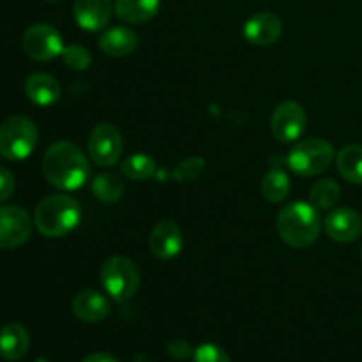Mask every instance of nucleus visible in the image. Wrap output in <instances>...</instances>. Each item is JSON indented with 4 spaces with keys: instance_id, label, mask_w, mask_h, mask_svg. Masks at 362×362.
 <instances>
[{
    "instance_id": "f257e3e1",
    "label": "nucleus",
    "mask_w": 362,
    "mask_h": 362,
    "mask_svg": "<svg viewBox=\"0 0 362 362\" xmlns=\"http://www.w3.org/2000/svg\"><path fill=\"white\" fill-rule=\"evenodd\" d=\"M42 173L52 186L62 191H74L87 182L90 166L76 145L69 141H57L45 152Z\"/></svg>"
},
{
    "instance_id": "f03ea898",
    "label": "nucleus",
    "mask_w": 362,
    "mask_h": 362,
    "mask_svg": "<svg viewBox=\"0 0 362 362\" xmlns=\"http://www.w3.org/2000/svg\"><path fill=\"white\" fill-rule=\"evenodd\" d=\"M278 233L290 247L306 250L315 244L322 232V218L318 209L306 202H293L279 211L276 219Z\"/></svg>"
},
{
    "instance_id": "7ed1b4c3",
    "label": "nucleus",
    "mask_w": 362,
    "mask_h": 362,
    "mask_svg": "<svg viewBox=\"0 0 362 362\" xmlns=\"http://www.w3.org/2000/svg\"><path fill=\"white\" fill-rule=\"evenodd\" d=\"M81 219L80 204L67 194H49L37 205L34 225L39 233L49 239L67 235Z\"/></svg>"
},
{
    "instance_id": "20e7f679",
    "label": "nucleus",
    "mask_w": 362,
    "mask_h": 362,
    "mask_svg": "<svg viewBox=\"0 0 362 362\" xmlns=\"http://www.w3.org/2000/svg\"><path fill=\"white\" fill-rule=\"evenodd\" d=\"M35 124L25 115H13L0 124V156L9 161H23L37 147Z\"/></svg>"
},
{
    "instance_id": "39448f33",
    "label": "nucleus",
    "mask_w": 362,
    "mask_h": 362,
    "mask_svg": "<svg viewBox=\"0 0 362 362\" xmlns=\"http://www.w3.org/2000/svg\"><path fill=\"white\" fill-rule=\"evenodd\" d=\"M334 159V147L324 138H306L288 154V166L296 175L313 177L325 172Z\"/></svg>"
},
{
    "instance_id": "423d86ee",
    "label": "nucleus",
    "mask_w": 362,
    "mask_h": 362,
    "mask_svg": "<svg viewBox=\"0 0 362 362\" xmlns=\"http://www.w3.org/2000/svg\"><path fill=\"white\" fill-rule=\"evenodd\" d=\"M140 271L126 257H112L101 267V283L106 292L117 300L126 303L140 288Z\"/></svg>"
},
{
    "instance_id": "0eeeda50",
    "label": "nucleus",
    "mask_w": 362,
    "mask_h": 362,
    "mask_svg": "<svg viewBox=\"0 0 362 362\" xmlns=\"http://www.w3.org/2000/svg\"><path fill=\"white\" fill-rule=\"evenodd\" d=\"M23 52L30 59L39 60V62H48V60L62 55V35L59 34L55 27L48 23L32 25L23 34Z\"/></svg>"
},
{
    "instance_id": "6e6552de",
    "label": "nucleus",
    "mask_w": 362,
    "mask_h": 362,
    "mask_svg": "<svg viewBox=\"0 0 362 362\" xmlns=\"http://www.w3.org/2000/svg\"><path fill=\"white\" fill-rule=\"evenodd\" d=\"M122 148V136L113 124H98L88 136V154L98 166L117 165Z\"/></svg>"
},
{
    "instance_id": "1a4fd4ad",
    "label": "nucleus",
    "mask_w": 362,
    "mask_h": 362,
    "mask_svg": "<svg viewBox=\"0 0 362 362\" xmlns=\"http://www.w3.org/2000/svg\"><path fill=\"white\" fill-rule=\"evenodd\" d=\"M308 126V115L296 101H285L276 106L271 117V129L276 140L290 144L303 136Z\"/></svg>"
},
{
    "instance_id": "9d476101",
    "label": "nucleus",
    "mask_w": 362,
    "mask_h": 362,
    "mask_svg": "<svg viewBox=\"0 0 362 362\" xmlns=\"http://www.w3.org/2000/svg\"><path fill=\"white\" fill-rule=\"evenodd\" d=\"M32 233V219L25 209L18 205L0 207V250H16L28 240Z\"/></svg>"
},
{
    "instance_id": "9b49d317",
    "label": "nucleus",
    "mask_w": 362,
    "mask_h": 362,
    "mask_svg": "<svg viewBox=\"0 0 362 362\" xmlns=\"http://www.w3.org/2000/svg\"><path fill=\"white\" fill-rule=\"evenodd\" d=\"M184 246V237L182 230L179 228L175 221H159L154 226L151 233V239H148V247H151L152 255L158 257L159 260H170V258H175L180 253Z\"/></svg>"
},
{
    "instance_id": "f8f14e48",
    "label": "nucleus",
    "mask_w": 362,
    "mask_h": 362,
    "mask_svg": "<svg viewBox=\"0 0 362 362\" xmlns=\"http://www.w3.org/2000/svg\"><path fill=\"white\" fill-rule=\"evenodd\" d=\"M325 232L336 243H354L362 233V218L350 207L334 209L325 218Z\"/></svg>"
},
{
    "instance_id": "ddd939ff",
    "label": "nucleus",
    "mask_w": 362,
    "mask_h": 362,
    "mask_svg": "<svg viewBox=\"0 0 362 362\" xmlns=\"http://www.w3.org/2000/svg\"><path fill=\"white\" fill-rule=\"evenodd\" d=\"M283 32V21L274 13H257L244 25V37L257 46L274 45Z\"/></svg>"
},
{
    "instance_id": "4468645a",
    "label": "nucleus",
    "mask_w": 362,
    "mask_h": 362,
    "mask_svg": "<svg viewBox=\"0 0 362 362\" xmlns=\"http://www.w3.org/2000/svg\"><path fill=\"white\" fill-rule=\"evenodd\" d=\"M74 20L83 30L105 28L112 18V0H74Z\"/></svg>"
},
{
    "instance_id": "2eb2a0df",
    "label": "nucleus",
    "mask_w": 362,
    "mask_h": 362,
    "mask_svg": "<svg viewBox=\"0 0 362 362\" xmlns=\"http://www.w3.org/2000/svg\"><path fill=\"white\" fill-rule=\"evenodd\" d=\"M112 311L110 300L98 290H81L73 299V313L78 320L87 324H98L103 322Z\"/></svg>"
},
{
    "instance_id": "dca6fc26",
    "label": "nucleus",
    "mask_w": 362,
    "mask_h": 362,
    "mask_svg": "<svg viewBox=\"0 0 362 362\" xmlns=\"http://www.w3.org/2000/svg\"><path fill=\"white\" fill-rule=\"evenodd\" d=\"M30 349V336L21 324H7L0 331V357L4 361H20Z\"/></svg>"
},
{
    "instance_id": "f3484780",
    "label": "nucleus",
    "mask_w": 362,
    "mask_h": 362,
    "mask_svg": "<svg viewBox=\"0 0 362 362\" xmlns=\"http://www.w3.org/2000/svg\"><path fill=\"white\" fill-rule=\"evenodd\" d=\"M25 94L34 105L52 106L60 99V85L52 74L34 73L25 81Z\"/></svg>"
},
{
    "instance_id": "a211bd4d",
    "label": "nucleus",
    "mask_w": 362,
    "mask_h": 362,
    "mask_svg": "<svg viewBox=\"0 0 362 362\" xmlns=\"http://www.w3.org/2000/svg\"><path fill=\"white\" fill-rule=\"evenodd\" d=\"M136 46L138 35L127 27H112L99 37V48L110 57H127Z\"/></svg>"
},
{
    "instance_id": "6ab92c4d",
    "label": "nucleus",
    "mask_w": 362,
    "mask_h": 362,
    "mask_svg": "<svg viewBox=\"0 0 362 362\" xmlns=\"http://www.w3.org/2000/svg\"><path fill=\"white\" fill-rule=\"evenodd\" d=\"M161 0H115V13L129 25H141L158 14Z\"/></svg>"
},
{
    "instance_id": "aec40b11",
    "label": "nucleus",
    "mask_w": 362,
    "mask_h": 362,
    "mask_svg": "<svg viewBox=\"0 0 362 362\" xmlns=\"http://www.w3.org/2000/svg\"><path fill=\"white\" fill-rule=\"evenodd\" d=\"M339 175L352 184H362V145H346L336 158Z\"/></svg>"
},
{
    "instance_id": "412c9836",
    "label": "nucleus",
    "mask_w": 362,
    "mask_h": 362,
    "mask_svg": "<svg viewBox=\"0 0 362 362\" xmlns=\"http://www.w3.org/2000/svg\"><path fill=\"white\" fill-rule=\"evenodd\" d=\"M262 193L265 200L278 204L290 194V179L283 170L271 168L262 180Z\"/></svg>"
},
{
    "instance_id": "4be33fe9",
    "label": "nucleus",
    "mask_w": 362,
    "mask_h": 362,
    "mask_svg": "<svg viewBox=\"0 0 362 362\" xmlns=\"http://www.w3.org/2000/svg\"><path fill=\"white\" fill-rule=\"evenodd\" d=\"M339 197H341V187L338 186V182H334L332 179H322L311 186L310 204L317 207L318 211H322V209L327 211L338 204Z\"/></svg>"
},
{
    "instance_id": "5701e85b",
    "label": "nucleus",
    "mask_w": 362,
    "mask_h": 362,
    "mask_svg": "<svg viewBox=\"0 0 362 362\" xmlns=\"http://www.w3.org/2000/svg\"><path fill=\"white\" fill-rule=\"evenodd\" d=\"M92 193L105 204H115L124 194V182L115 173H99L92 180Z\"/></svg>"
},
{
    "instance_id": "b1692460",
    "label": "nucleus",
    "mask_w": 362,
    "mask_h": 362,
    "mask_svg": "<svg viewBox=\"0 0 362 362\" xmlns=\"http://www.w3.org/2000/svg\"><path fill=\"white\" fill-rule=\"evenodd\" d=\"M124 175L131 180H145L151 179L156 172L154 158L147 154H133L122 163L120 166Z\"/></svg>"
},
{
    "instance_id": "393cba45",
    "label": "nucleus",
    "mask_w": 362,
    "mask_h": 362,
    "mask_svg": "<svg viewBox=\"0 0 362 362\" xmlns=\"http://www.w3.org/2000/svg\"><path fill=\"white\" fill-rule=\"evenodd\" d=\"M62 59H64V64L73 71H85L88 69L92 64L90 52L80 45L64 46Z\"/></svg>"
},
{
    "instance_id": "a878e982",
    "label": "nucleus",
    "mask_w": 362,
    "mask_h": 362,
    "mask_svg": "<svg viewBox=\"0 0 362 362\" xmlns=\"http://www.w3.org/2000/svg\"><path fill=\"white\" fill-rule=\"evenodd\" d=\"M204 168L205 161L202 158H198V156L187 158L175 166V170L172 173L173 180H177V182H191V180H197L200 177V173L204 172Z\"/></svg>"
},
{
    "instance_id": "bb28decb",
    "label": "nucleus",
    "mask_w": 362,
    "mask_h": 362,
    "mask_svg": "<svg viewBox=\"0 0 362 362\" xmlns=\"http://www.w3.org/2000/svg\"><path fill=\"white\" fill-rule=\"evenodd\" d=\"M193 362H232L228 354L214 343H204L193 352Z\"/></svg>"
},
{
    "instance_id": "cd10ccee",
    "label": "nucleus",
    "mask_w": 362,
    "mask_h": 362,
    "mask_svg": "<svg viewBox=\"0 0 362 362\" xmlns=\"http://www.w3.org/2000/svg\"><path fill=\"white\" fill-rule=\"evenodd\" d=\"M166 352H168L173 359L184 361L187 359V357L193 356L194 350L191 349L189 343L184 341V339H173V341H170L168 346H166Z\"/></svg>"
},
{
    "instance_id": "c85d7f7f",
    "label": "nucleus",
    "mask_w": 362,
    "mask_h": 362,
    "mask_svg": "<svg viewBox=\"0 0 362 362\" xmlns=\"http://www.w3.org/2000/svg\"><path fill=\"white\" fill-rule=\"evenodd\" d=\"M14 186L16 182H14L13 172L0 166V204L11 198V194L14 193Z\"/></svg>"
},
{
    "instance_id": "c756f323",
    "label": "nucleus",
    "mask_w": 362,
    "mask_h": 362,
    "mask_svg": "<svg viewBox=\"0 0 362 362\" xmlns=\"http://www.w3.org/2000/svg\"><path fill=\"white\" fill-rule=\"evenodd\" d=\"M81 362H120V361L117 359V357L110 356V354L98 352V354H90V356H87Z\"/></svg>"
},
{
    "instance_id": "7c9ffc66",
    "label": "nucleus",
    "mask_w": 362,
    "mask_h": 362,
    "mask_svg": "<svg viewBox=\"0 0 362 362\" xmlns=\"http://www.w3.org/2000/svg\"><path fill=\"white\" fill-rule=\"evenodd\" d=\"M361 257H362V251H361Z\"/></svg>"
}]
</instances>
